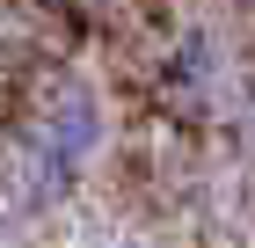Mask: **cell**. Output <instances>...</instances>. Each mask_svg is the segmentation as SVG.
I'll use <instances>...</instances> for the list:
<instances>
[{"label": "cell", "mask_w": 255, "mask_h": 248, "mask_svg": "<svg viewBox=\"0 0 255 248\" xmlns=\"http://www.w3.org/2000/svg\"><path fill=\"white\" fill-rule=\"evenodd\" d=\"M95 146H102V102H95L88 80H73V88H59L37 110V124L22 139V190L29 197H59L95 161Z\"/></svg>", "instance_id": "1"}]
</instances>
